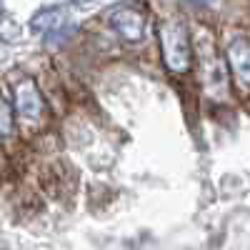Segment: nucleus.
I'll return each instance as SVG.
<instances>
[{"mask_svg": "<svg viewBox=\"0 0 250 250\" xmlns=\"http://www.w3.org/2000/svg\"><path fill=\"white\" fill-rule=\"evenodd\" d=\"M160 53L165 68L175 75H185L193 70V38L180 18H168L158 28Z\"/></svg>", "mask_w": 250, "mask_h": 250, "instance_id": "f257e3e1", "label": "nucleus"}, {"mask_svg": "<svg viewBox=\"0 0 250 250\" xmlns=\"http://www.w3.org/2000/svg\"><path fill=\"white\" fill-rule=\"evenodd\" d=\"M13 110L23 118V120H40L45 110V100L43 93H40L38 83L33 78H23L13 90Z\"/></svg>", "mask_w": 250, "mask_h": 250, "instance_id": "f03ea898", "label": "nucleus"}, {"mask_svg": "<svg viewBox=\"0 0 250 250\" xmlns=\"http://www.w3.org/2000/svg\"><path fill=\"white\" fill-rule=\"evenodd\" d=\"M198 48H200V65H203V80H205L208 93L225 95V90H228V62L215 53V45L198 43Z\"/></svg>", "mask_w": 250, "mask_h": 250, "instance_id": "7ed1b4c3", "label": "nucleus"}, {"mask_svg": "<svg viewBox=\"0 0 250 250\" xmlns=\"http://www.w3.org/2000/svg\"><path fill=\"white\" fill-rule=\"evenodd\" d=\"M110 28L125 40V43H140V40L145 38L148 20H145V13L143 10H138L133 5H123V8L113 10Z\"/></svg>", "mask_w": 250, "mask_h": 250, "instance_id": "20e7f679", "label": "nucleus"}, {"mask_svg": "<svg viewBox=\"0 0 250 250\" xmlns=\"http://www.w3.org/2000/svg\"><path fill=\"white\" fill-rule=\"evenodd\" d=\"M228 68L235 73V78L245 85H250V38L238 35L228 43Z\"/></svg>", "mask_w": 250, "mask_h": 250, "instance_id": "39448f33", "label": "nucleus"}, {"mask_svg": "<svg viewBox=\"0 0 250 250\" xmlns=\"http://www.w3.org/2000/svg\"><path fill=\"white\" fill-rule=\"evenodd\" d=\"M65 10L62 8H40L33 18H30V30L38 35H48V33H58L60 28H65Z\"/></svg>", "mask_w": 250, "mask_h": 250, "instance_id": "423d86ee", "label": "nucleus"}, {"mask_svg": "<svg viewBox=\"0 0 250 250\" xmlns=\"http://www.w3.org/2000/svg\"><path fill=\"white\" fill-rule=\"evenodd\" d=\"M13 105L5 100V95L0 93V138H13L15 133V120H13Z\"/></svg>", "mask_w": 250, "mask_h": 250, "instance_id": "0eeeda50", "label": "nucleus"}, {"mask_svg": "<svg viewBox=\"0 0 250 250\" xmlns=\"http://www.w3.org/2000/svg\"><path fill=\"white\" fill-rule=\"evenodd\" d=\"M190 3H195V5H215L218 0H190Z\"/></svg>", "mask_w": 250, "mask_h": 250, "instance_id": "6e6552de", "label": "nucleus"}, {"mask_svg": "<svg viewBox=\"0 0 250 250\" xmlns=\"http://www.w3.org/2000/svg\"><path fill=\"white\" fill-rule=\"evenodd\" d=\"M68 3H73V5H85V3H93V0H68Z\"/></svg>", "mask_w": 250, "mask_h": 250, "instance_id": "1a4fd4ad", "label": "nucleus"}]
</instances>
